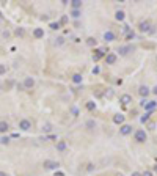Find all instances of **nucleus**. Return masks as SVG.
<instances>
[{
  "instance_id": "obj_34",
  "label": "nucleus",
  "mask_w": 157,
  "mask_h": 176,
  "mask_svg": "<svg viewBox=\"0 0 157 176\" xmlns=\"http://www.w3.org/2000/svg\"><path fill=\"white\" fill-rule=\"evenodd\" d=\"M8 36H10V31L5 30V31H3V38H8Z\"/></svg>"
},
{
  "instance_id": "obj_30",
  "label": "nucleus",
  "mask_w": 157,
  "mask_h": 176,
  "mask_svg": "<svg viewBox=\"0 0 157 176\" xmlns=\"http://www.w3.org/2000/svg\"><path fill=\"white\" fill-rule=\"evenodd\" d=\"M133 38H135V33H133V31H129V33L126 35V39H127V41H129V39H133Z\"/></svg>"
},
{
  "instance_id": "obj_17",
  "label": "nucleus",
  "mask_w": 157,
  "mask_h": 176,
  "mask_svg": "<svg viewBox=\"0 0 157 176\" xmlns=\"http://www.w3.org/2000/svg\"><path fill=\"white\" fill-rule=\"evenodd\" d=\"M113 123H115V124H123V123H124V115H121V113L115 115V116H113Z\"/></svg>"
},
{
  "instance_id": "obj_2",
  "label": "nucleus",
  "mask_w": 157,
  "mask_h": 176,
  "mask_svg": "<svg viewBox=\"0 0 157 176\" xmlns=\"http://www.w3.org/2000/svg\"><path fill=\"white\" fill-rule=\"evenodd\" d=\"M135 51V46H132V44H129V46H123V47H119L118 49V52H119V55H129L131 52Z\"/></svg>"
},
{
  "instance_id": "obj_8",
  "label": "nucleus",
  "mask_w": 157,
  "mask_h": 176,
  "mask_svg": "<svg viewBox=\"0 0 157 176\" xmlns=\"http://www.w3.org/2000/svg\"><path fill=\"white\" fill-rule=\"evenodd\" d=\"M116 60H118L116 53H107V55H105V63H107V65H115Z\"/></svg>"
},
{
  "instance_id": "obj_15",
  "label": "nucleus",
  "mask_w": 157,
  "mask_h": 176,
  "mask_svg": "<svg viewBox=\"0 0 157 176\" xmlns=\"http://www.w3.org/2000/svg\"><path fill=\"white\" fill-rule=\"evenodd\" d=\"M33 36H35L36 39L44 38V30H43V29H39V27H38V29H35V30H33Z\"/></svg>"
},
{
  "instance_id": "obj_22",
  "label": "nucleus",
  "mask_w": 157,
  "mask_h": 176,
  "mask_svg": "<svg viewBox=\"0 0 157 176\" xmlns=\"http://www.w3.org/2000/svg\"><path fill=\"white\" fill-rule=\"evenodd\" d=\"M72 82L74 83H82V76L80 74H74L72 76Z\"/></svg>"
},
{
  "instance_id": "obj_33",
  "label": "nucleus",
  "mask_w": 157,
  "mask_h": 176,
  "mask_svg": "<svg viewBox=\"0 0 157 176\" xmlns=\"http://www.w3.org/2000/svg\"><path fill=\"white\" fill-rule=\"evenodd\" d=\"M86 170H88V171H93V170H94V167H93V165H91V164H90L88 167H86Z\"/></svg>"
},
{
  "instance_id": "obj_26",
  "label": "nucleus",
  "mask_w": 157,
  "mask_h": 176,
  "mask_svg": "<svg viewBox=\"0 0 157 176\" xmlns=\"http://www.w3.org/2000/svg\"><path fill=\"white\" fill-rule=\"evenodd\" d=\"M3 74H6V65L0 63V76H3Z\"/></svg>"
},
{
  "instance_id": "obj_10",
  "label": "nucleus",
  "mask_w": 157,
  "mask_h": 176,
  "mask_svg": "<svg viewBox=\"0 0 157 176\" xmlns=\"http://www.w3.org/2000/svg\"><path fill=\"white\" fill-rule=\"evenodd\" d=\"M104 39H105V43H112V41L116 39V36H115V33H113L112 30H107L104 33Z\"/></svg>"
},
{
  "instance_id": "obj_19",
  "label": "nucleus",
  "mask_w": 157,
  "mask_h": 176,
  "mask_svg": "<svg viewBox=\"0 0 157 176\" xmlns=\"http://www.w3.org/2000/svg\"><path fill=\"white\" fill-rule=\"evenodd\" d=\"M115 17H116V21H124V17H126V14H124V11L118 10L116 13H115Z\"/></svg>"
},
{
  "instance_id": "obj_1",
  "label": "nucleus",
  "mask_w": 157,
  "mask_h": 176,
  "mask_svg": "<svg viewBox=\"0 0 157 176\" xmlns=\"http://www.w3.org/2000/svg\"><path fill=\"white\" fill-rule=\"evenodd\" d=\"M43 167H44L46 170H55V171H57L58 167H60V164H58L57 160H50V159H47V160L43 162Z\"/></svg>"
},
{
  "instance_id": "obj_21",
  "label": "nucleus",
  "mask_w": 157,
  "mask_h": 176,
  "mask_svg": "<svg viewBox=\"0 0 157 176\" xmlns=\"http://www.w3.org/2000/svg\"><path fill=\"white\" fill-rule=\"evenodd\" d=\"M71 16L74 17V19H78V17L82 16V11H80V10H72V11H71Z\"/></svg>"
},
{
  "instance_id": "obj_31",
  "label": "nucleus",
  "mask_w": 157,
  "mask_h": 176,
  "mask_svg": "<svg viewBox=\"0 0 157 176\" xmlns=\"http://www.w3.org/2000/svg\"><path fill=\"white\" fill-rule=\"evenodd\" d=\"M24 33H25L24 29H17V30H16V35H17V36H24Z\"/></svg>"
},
{
  "instance_id": "obj_24",
  "label": "nucleus",
  "mask_w": 157,
  "mask_h": 176,
  "mask_svg": "<svg viewBox=\"0 0 157 176\" xmlns=\"http://www.w3.org/2000/svg\"><path fill=\"white\" fill-rule=\"evenodd\" d=\"M50 29H52V30H58L60 29V27H61V24H60V22H50Z\"/></svg>"
},
{
  "instance_id": "obj_39",
  "label": "nucleus",
  "mask_w": 157,
  "mask_h": 176,
  "mask_svg": "<svg viewBox=\"0 0 157 176\" xmlns=\"http://www.w3.org/2000/svg\"><path fill=\"white\" fill-rule=\"evenodd\" d=\"M0 19H2V13H0Z\"/></svg>"
},
{
  "instance_id": "obj_3",
  "label": "nucleus",
  "mask_w": 157,
  "mask_h": 176,
  "mask_svg": "<svg viewBox=\"0 0 157 176\" xmlns=\"http://www.w3.org/2000/svg\"><path fill=\"white\" fill-rule=\"evenodd\" d=\"M133 138H135L138 143H145L146 142V132L143 129H138L135 132V137H133Z\"/></svg>"
},
{
  "instance_id": "obj_35",
  "label": "nucleus",
  "mask_w": 157,
  "mask_h": 176,
  "mask_svg": "<svg viewBox=\"0 0 157 176\" xmlns=\"http://www.w3.org/2000/svg\"><path fill=\"white\" fill-rule=\"evenodd\" d=\"M131 176H141V173H140V171H133Z\"/></svg>"
},
{
  "instance_id": "obj_40",
  "label": "nucleus",
  "mask_w": 157,
  "mask_h": 176,
  "mask_svg": "<svg viewBox=\"0 0 157 176\" xmlns=\"http://www.w3.org/2000/svg\"><path fill=\"white\" fill-rule=\"evenodd\" d=\"M156 60H157V57H156Z\"/></svg>"
},
{
  "instance_id": "obj_9",
  "label": "nucleus",
  "mask_w": 157,
  "mask_h": 176,
  "mask_svg": "<svg viewBox=\"0 0 157 176\" xmlns=\"http://www.w3.org/2000/svg\"><path fill=\"white\" fill-rule=\"evenodd\" d=\"M132 132V126L131 124H121V128H119V134L121 135H129Z\"/></svg>"
},
{
  "instance_id": "obj_5",
  "label": "nucleus",
  "mask_w": 157,
  "mask_h": 176,
  "mask_svg": "<svg viewBox=\"0 0 157 176\" xmlns=\"http://www.w3.org/2000/svg\"><path fill=\"white\" fill-rule=\"evenodd\" d=\"M22 87H24L25 90H31L35 87V79L33 77H25L24 79V83H22Z\"/></svg>"
},
{
  "instance_id": "obj_27",
  "label": "nucleus",
  "mask_w": 157,
  "mask_h": 176,
  "mask_svg": "<svg viewBox=\"0 0 157 176\" xmlns=\"http://www.w3.org/2000/svg\"><path fill=\"white\" fill-rule=\"evenodd\" d=\"M0 143H2V145H8V143H10V137H2L0 138Z\"/></svg>"
},
{
  "instance_id": "obj_25",
  "label": "nucleus",
  "mask_w": 157,
  "mask_h": 176,
  "mask_svg": "<svg viewBox=\"0 0 157 176\" xmlns=\"http://www.w3.org/2000/svg\"><path fill=\"white\" fill-rule=\"evenodd\" d=\"M86 128H88V129H94L96 128V123H94L93 120H88V121H86Z\"/></svg>"
},
{
  "instance_id": "obj_36",
  "label": "nucleus",
  "mask_w": 157,
  "mask_h": 176,
  "mask_svg": "<svg viewBox=\"0 0 157 176\" xmlns=\"http://www.w3.org/2000/svg\"><path fill=\"white\" fill-rule=\"evenodd\" d=\"M152 94H156V96H157V85H156V87L154 88H152V91H151Z\"/></svg>"
},
{
  "instance_id": "obj_11",
  "label": "nucleus",
  "mask_w": 157,
  "mask_h": 176,
  "mask_svg": "<svg viewBox=\"0 0 157 176\" xmlns=\"http://www.w3.org/2000/svg\"><path fill=\"white\" fill-rule=\"evenodd\" d=\"M119 102H121L123 105H129V104L132 102V96L131 94H123V96L119 98Z\"/></svg>"
},
{
  "instance_id": "obj_6",
  "label": "nucleus",
  "mask_w": 157,
  "mask_h": 176,
  "mask_svg": "<svg viewBox=\"0 0 157 176\" xmlns=\"http://www.w3.org/2000/svg\"><path fill=\"white\" fill-rule=\"evenodd\" d=\"M143 107H145L146 112H149V113H151L152 110L157 109V101H146V104H145Z\"/></svg>"
},
{
  "instance_id": "obj_38",
  "label": "nucleus",
  "mask_w": 157,
  "mask_h": 176,
  "mask_svg": "<svg viewBox=\"0 0 157 176\" xmlns=\"http://www.w3.org/2000/svg\"><path fill=\"white\" fill-rule=\"evenodd\" d=\"M152 170H154V173H157V164L154 165V168H152Z\"/></svg>"
},
{
  "instance_id": "obj_28",
  "label": "nucleus",
  "mask_w": 157,
  "mask_h": 176,
  "mask_svg": "<svg viewBox=\"0 0 157 176\" xmlns=\"http://www.w3.org/2000/svg\"><path fill=\"white\" fill-rule=\"evenodd\" d=\"M86 44H88V46H96V39L94 38H88L86 39Z\"/></svg>"
},
{
  "instance_id": "obj_23",
  "label": "nucleus",
  "mask_w": 157,
  "mask_h": 176,
  "mask_svg": "<svg viewBox=\"0 0 157 176\" xmlns=\"http://www.w3.org/2000/svg\"><path fill=\"white\" fill-rule=\"evenodd\" d=\"M149 116H151V113H149V112H146V113L140 118V121H141V123H148V121H149Z\"/></svg>"
},
{
  "instance_id": "obj_13",
  "label": "nucleus",
  "mask_w": 157,
  "mask_h": 176,
  "mask_svg": "<svg viewBox=\"0 0 157 176\" xmlns=\"http://www.w3.org/2000/svg\"><path fill=\"white\" fill-rule=\"evenodd\" d=\"M96 53H93V60L94 61H98L99 60V58H102L104 55H105V51H104V49H98V51H94Z\"/></svg>"
},
{
  "instance_id": "obj_37",
  "label": "nucleus",
  "mask_w": 157,
  "mask_h": 176,
  "mask_svg": "<svg viewBox=\"0 0 157 176\" xmlns=\"http://www.w3.org/2000/svg\"><path fill=\"white\" fill-rule=\"evenodd\" d=\"M0 176H8V173H5V171H0Z\"/></svg>"
},
{
  "instance_id": "obj_29",
  "label": "nucleus",
  "mask_w": 157,
  "mask_h": 176,
  "mask_svg": "<svg viewBox=\"0 0 157 176\" xmlns=\"http://www.w3.org/2000/svg\"><path fill=\"white\" fill-rule=\"evenodd\" d=\"M43 130H44V132H50V130H52V126H50L49 123L44 124V126H43Z\"/></svg>"
},
{
  "instance_id": "obj_32",
  "label": "nucleus",
  "mask_w": 157,
  "mask_h": 176,
  "mask_svg": "<svg viewBox=\"0 0 157 176\" xmlns=\"http://www.w3.org/2000/svg\"><path fill=\"white\" fill-rule=\"evenodd\" d=\"M141 176H154V173H152V171H149V170H146L145 173H141Z\"/></svg>"
},
{
  "instance_id": "obj_20",
  "label": "nucleus",
  "mask_w": 157,
  "mask_h": 176,
  "mask_svg": "<svg viewBox=\"0 0 157 176\" xmlns=\"http://www.w3.org/2000/svg\"><path fill=\"white\" fill-rule=\"evenodd\" d=\"M86 110H90V112L96 110V102H93V101H88V102H86Z\"/></svg>"
},
{
  "instance_id": "obj_7",
  "label": "nucleus",
  "mask_w": 157,
  "mask_h": 176,
  "mask_svg": "<svg viewBox=\"0 0 157 176\" xmlns=\"http://www.w3.org/2000/svg\"><path fill=\"white\" fill-rule=\"evenodd\" d=\"M31 128V121L30 120H21L19 121V129L21 130H30Z\"/></svg>"
},
{
  "instance_id": "obj_18",
  "label": "nucleus",
  "mask_w": 157,
  "mask_h": 176,
  "mask_svg": "<svg viewBox=\"0 0 157 176\" xmlns=\"http://www.w3.org/2000/svg\"><path fill=\"white\" fill-rule=\"evenodd\" d=\"M71 6H72V10H80V8H82V2H80V0H72Z\"/></svg>"
},
{
  "instance_id": "obj_14",
  "label": "nucleus",
  "mask_w": 157,
  "mask_h": 176,
  "mask_svg": "<svg viewBox=\"0 0 157 176\" xmlns=\"http://www.w3.org/2000/svg\"><path fill=\"white\" fill-rule=\"evenodd\" d=\"M10 130V124L6 121H0V134H6Z\"/></svg>"
},
{
  "instance_id": "obj_16",
  "label": "nucleus",
  "mask_w": 157,
  "mask_h": 176,
  "mask_svg": "<svg viewBox=\"0 0 157 176\" xmlns=\"http://www.w3.org/2000/svg\"><path fill=\"white\" fill-rule=\"evenodd\" d=\"M66 148H68V145L63 142V140H60V142H57V151H60V152H64V151H66Z\"/></svg>"
},
{
  "instance_id": "obj_12",
  "label": "nucleus",
  "mask_w": 157,
  "mask_h": 176,
  "mask_svg": "<svg viewBox=\"0 0 157 176\" xmlns=\"http://www.w3.org/2000/svg\"><path fill=\"white\" fill-rule=\"evenodd\" d=\"M149 93H151V91H149V88H148L146 85H141L140 90H138V94H140L141 98H145V99H146V96H148Z\"/></svg>"
},
{
  "instance_id": "obj_4",
  "label": "nucleus",
  "mask_w": 157,
  "mask_h": 176,
  "mask_svg": "<svg viewBox=\"0 0 157 176\" xmlns=\"http://www.w3.org/2000/svg\"><path fill=\"white\" fill-rule=\"evenodd\" d=\"M138 29H140V31H143V33H148L149 31L151 33V22L149 21H143V22H140V25H138Z\"/></svg>"
}]
</instances>
